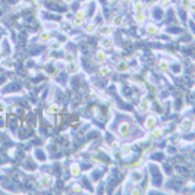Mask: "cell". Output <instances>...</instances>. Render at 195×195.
Returning a JSON list of instances; mask_svg holds the SVG:
<instances>
[{"label":"cell","instance_id":"1","mask_svg":"<svg viewBox=\"0 0 195 195\" xmlns=\"http://www.w3.org/2000/svg\"><path fill=\"white\" fill-rule=\"evenodd\" d=\"M53 185V178L50 175H43L38 181H37V186L38 189H47Z\"/></svg>","mask_w":195,"mask_h":195},{"label":"cell","instance_id":"2","mask_svg":"<svg viewBox=\"0 0 195 195\" xmlns=\"http://www.w3.org/2000/svg\"><path fill=\"white\" fill-rule=\"evenodd\" d=\"M129 134H131V123H129V122H123L119 126V135L120 137H128Z\"/></svg>","mask_w":195,"mask_h":195},{"label":"cell","instance_id":"3","mask_svg":"<svg viewBox=\"0 0 195 195\" xmlns=\"http://www.w3.org/2000/svg\"><path fill=\"white\" fill-rule=\"evenodd\" d=\"M100 46L103 47V49H112L113 47V40L107 35V37H104L103 40H100Z\"/></svg>","mask_w":195,"mask_h":195},{"label":"cell","instance_id":"4","mask_svg":"<svg viewBox=\"0 0 195 195\" xmlns=\"http://www.w3.org/2000/svg\"><path fill=\"white\" fill-rule=\"evenodd\" d=\"M116 71H117V72H120V73L128 72V71H129V65H128L125 60H120V62H117V63H116Z\"/></svg>","mask_w":195,"mask_h":195},{"label":"cell","instance_id":"5","mask_svg":"<svg viewBox=\"0 0 195 195\" xmlns=\"http://www.w3.org/2000/svg\"><path fill=\"white\" fill-rule=\"evenodd\" d=\"M156 122H157V117H156L154 115H150V116L145 119V128H147V129L154 128V126H156Z\"/></svg>","mask_w":195,"mask_h":195},{"label":"cell","instance_id":"6","mask_svg":"<svg viewBox=\"0 0 195 195\" xmlns=\"http://www.w3.org/2000/svg\"><path fill=\"white\" fill-rule=\"evenodd\" d=\"M150 109V101H148V98H141V101H139V104H138V110L139 112H147Z\"/></svg>","mask_w":195,"mask_h":195},{"label":"cell","instance_id":"7","mask_svg":"<svg viewBox=\"0 0 195 195\" xmlns=\"http://www.w3.org/2000/svg\"><path fill=\"white\" fill-rule=\"evenodd\" d=\"M142 172L141 170H134L132 173H131V181L132 182H135V183H138V182H141L142 181Z\"/></svg>","mask_w":195,"mask_h":195},{"label":"cell","instance_id":"8","mask_svg":"<svg viewBox=\"0 0 195 195\" xmlns=\"http://www.w3.org/2000/svg\"><path fill=\"white\" fill-rule=\"evenodd\" d=\"M147 19V15H145V12L142 10V12H137L135 13V22L138 24V25H141V24H144V21Z\"/></svg>","mask_w":195,"mask_h":195},{"label":"cell","instance_id":"9","mask_svg":"<svg viewBox=\"0 0 195 195\" xmlns=\"http://www.w3.org/2000/svg\"><path fill=\"white\" fill-rule=\"evenodd\" d=\"M95 60H97L98 63H104V62L107 60V54H106V51H101V50L95 51Z\"/></svg>","mask_w":195,"mask_h":195},{"label":"cell","instance_id":"10","mask_svg":"<svg viewBox=\"0 0 195 195\" xmlns=\"http://www.w3.org/2000/svg\"><path fill=\"white\" fill-rule=\"evenodd\" d=\"M38 38H40L41 43H49L51 40V35H50L49 31H43V32H40V37Z\"/></svg>","mask_w":195,"mask_h":195},{"label":"cell","instance_id":"11","mask_svg":"<svg viewBox=\"0 0 195 195\" xmlns=\"http://www.w3.org/2000/svg\"><path fill=\"white\" fill-rule=\"evenodd\" d=\"M78 71H79V65H78L76 62H72V63H69V65H68V72H69L71 75L76 73Z\"/></svg>","mask_w":195,"mask_h":195},{"label":"cell","instance_id":"12","mask_svg":"<svg viewBox=\"0 0 195 195\" xmlns=\"http://www.w3.org/2000/svg\"><path fill=\"white\" fill-rule=\"evenodd\" d=\"M112 31H113V27H110V25H103V27L100 28V34H101V35H104V37L110 35V34H112Z\"/></svg>","mask_w":195,"mask_h":195},{"label":"cell","instance_id":"13","mask_svg":"<svg viewBox=\"0 0 195 195\" xmlns=\"http://www.w3.org/2000/svg\"><path fill=\"white\" fill-rule=\"evenodd\" d=\"M181 129H182L183 132L191 131V129H192V120H189V119L183 120V122H182V125H181Z\"/></svg>","mask_w":195,"mask_h":195},{"label":"cell","instance_id":"14","mask_svg":"<svg viewBox=\"0 0 195 195\" xmlns=\"http://www.w3.org/2000/svg\"><path fill=\"white\" fill-rule=\"evenodd\" d=\"M132 9H134V12H135V13H137V12H142V10H145V5L138 0V2H134Z\"/></svg>","mask_w":195,"mask_h":195},{"label":"cell","instance_id":"15","mask_svg":"<svg viewBox=\"0 0 195 195\" xmlns=\"http://www.w3.org/2000/svg\"><path fill=\"white\" fill-rule=\"evenodd\" d=\"M147 32H148L150 35H156V34H159L157 25H154V24H148V25H147Z\"/></svg>","mask_w":195,"mask_h":195},{"label":"cell","instance_id":"16","mask_svg":"<svg viewBox=\"0 0 195 195\" xmlns=\"http://www.w3.org/2000/svg\"><path fill=\"white\" fill-rule=\"evenodd\" d=\"M161 134H163V129L161 128H159V126L151 128V137H153V138H159Z\"/></svg>","mask_w":195,"mask_h":195},{"label":"cell","instance_id":"17","mask_svg":"<svg viewBox=\"0 0 195 195\" xmlns=\"http://www.w3.org/2000/svg\"><path fill=\"white\" fill-rule=\"evenodd\" d=\"M169 68H170V65H169V62H166V60H161V62L159 63V71H160V72H167Z\"/></svg>","mask_w":195,"mask_h":195},{"label":"cell","instance_id":"18","mask_svg":"<svg viewBox=\"0 0 195 195\" xmlns=\"http://www.w3.org/2000/svg\"><path fill=\"white\" fill-rule=\"evenodd\" d=\"M110 72H112V68L110 66H100V69H98V73L103 75V76L110 75Z\"/></svg>","mask_w":195,"mask_h":195},{"label":"cell","instance_id":"19","mask_svg":"<svg viewBox=\"0 0 195 195\" xmlns=\"http://www.w3.org/2000/svg\"><path fill=\"white\" fill-rule=\"evenodd\" d=\"M122 25V16L120 15H116L112 18V27H120Z\"/></svg>","mask_w":195,"mask_h":195},{"label":"cell","instance_id":"20","mask_svg":"<svg viewBox=\"0 0 195 195\" xmlns=\"http://www.w3.org/2000/svg\"><path fill=\"white\" fill-rule=\"evenodd\" d=\"M81 173V169H79V166L78 164H72L71 166V175L73 176V178H76L78 175Z\"/></svg>","mask_w":195,"mask_h":195},{"label":"cell","instance_id":"21","mask_svg":"<svg viewBox=\"0 0 195 195\" xmlns=\"http://www.w3.org/2000/svg\"><path fill=\"white\" fill-rule=\"evenodd\" d=\"M97 31V27H95V24H88V25H87V28H85V32L87 34H94Z\"/></svg>","mask_w":195,"mask_h":195},{"label":"cell","instance_id":"22","mask_svg":"<svg viewBox=\"0 0 195 195\" xmlns=\"http://www.w3.org/2000/svg\"><path fill=\"white\" fill-rule=\"evenodd\" d=\"M122 153H123L125 156H129V154L132 153V147H131V145H128V144L122 145Z\"/></svg>","mask_w":195,"mask_h":195},{"label":"cell","instance_id":"23","mask_svg":"<svg viewBox=\"0 0 195 195\" xmlns=\"http://www.w3.org/2000/svg\"><path fill=\"white\" fill-rule=\"evenodd\" d=\"M50 49H51V50H59V49H62V43L57 41V40L51 41V43H50Z\"/></svg>","mask_w":195,"mask_h":195},{"label":"cell","instance_id":"24","mask_svg":"<svg viewBox=\"0 0 195 195\" xmlns=\"http://www.w3.org/2000/svg\"><path fill=\"white\" fill-rule=\"evenodd\" d=\"M49 113H51V115H54V113H57L59 112V106L57 104H54V103H51L50 106H49V110H47Z\"/></svg>","mask_w":195,"mask_h":195},{"label":"cell","instance_id":"25","mask_svg":"<svg viewBox=\"0 0 195 195\" xmlns=\"http://www.w3.org/2000/svg\"><path fill=\"white\" fill-rule=\"evenodd\" d=\"M65 60H66V63L75 62V54H73V53H66V56H65Z\"/></svg>","mask_w":195,"mask_h":195},{"label":"cell","instance_id":"26","mask_svg":"<svg viewBox=\"0 0 195 195\" xmlns=\"http://www.w3.org/2000/svg\"><path fill=\"white\" fill-rule=\"evenodd\" d=\"M75 18H78V19H82L84 21V18H85V10L84 9H79L78 12H76V16Z\"/></svg>","mask_w":195,"mask_h":195},{"label":"cell","instance_id":"27","mask_svg":"<svg viewBox=\"0 0 195 195\" xmlns=\"http://www.w3.org/2000/svg\"><path fill=\"white\" fill-rule=\"evenodd\" d=\"M3 66L8 68V69H13V62L12 60H5L3 62Z\"/></svg>","mask_w":195,"mask_h":195},{"label":"cell","instance_id":"28","mask_svg":"<svg viewBox=\"0 0 195 195\" xmlns=\"http://www.w3.org/2000/svg\"><path fill=\"white\" fill-rule=\"evenodd\" d=\"M72 25L76 28V27H81L82 25V19H78V18H75L73 19V22H72Z\"/></svg>","mask_w":195,"mask_h":195},{"label":"cell","instance_id":"29","mask_svg":"<svg viewBox=\"0 0 195 195\" xmlns=\"http://www.w3.org/2000/svg\"><path fill=\"white\" fill-rule=\"evenodd\" d=\"M188 9H189V12H191V13H195V3H194V2H191V5L188 6Z\"/></svg>","mask_w":195,"mask_h":195},{"label":"cell","instance_id":"30","mask_svg":"<svg viewBox=\"0 0 195 195\" xmlns=\"http://www.w3.org/2000/svg\"><path fill=\"white\" fill-rule=\"evenodd\" d=\"M170 5V0H161V6H164V8H167Z\"/></svg>","mask_w":195,"mask_h":195},{"label":"cell","instance_id":"31","mask_svg":"<svg viewBox=\"0 0 195 195\" xmlns=\"http://www.w3.org/2000/svg\"><path fill=\"white\" fill-rule=\"evenodd\" d=\"M72 191H73V192H81V186H78V185H75V186L72 188Z\"/></svg>","mask_w":195,"mask_h":195},{"label":"cell","instance_id":"32","mask_svg":"<svg viewBox=\"0 0 195 195\" xmlns=\"http://www.w3.org/2000/svg\"><path fill=\"white\" fill-rule=\"evenodd\" d=\"M131 194H134V195H137V194H142V192H141V191H139L138 188H135V189H132V192H131Z\"/></svg>","mask_w":195,"mask_h":195},{"label":"cell","instance_id":"33","mask_svg":"<svg viewBox=\"0 0 195 195\" xmlns=\"http://www.w3.org/2000/svg\"><path fill=\"white\" fill-rule=\"evenodd\" d=\"M189 5H191V0H185V2H183V6L185 8H188Z\"/></svg>","mask_w":195,"mask_h":195},{"label":"cell","instance_id":"34","mask_svg":"<svg viewBox=\"0 0 195 195\" xmlns=\"http://www.w3.org/2000/svg\"><path fill=\"white\" fill-rule=\"evenodd\" d=\"M3 109H5V104H3V103H0V110H3Z\"/></svg>","mask_w":195,"mask_h":195},{"label":"cell","instance_id":"35","mask_svg":"<svg viewBox=\"0 0 195 195\" xmlns=\"http://www.w3.org/2000/svg\"><path fill=\"white\" fill-rule=\"evenodd\" d=\"M192 129H194V131H195V122H192Z\"/></svg>","mask_w":195,"mask_h":195},{"label":"cell","instance_id":"36","mask_svg":"<svg viewBox=\"0 0 195 195\" xmlns=\"http://www.w3.org/2000/svg\"><path fill=\"white\" fill-rule=\"evenodd\" d=\"M0 98H2V91H0Z\"/></svg>","mask_w":195,"mask_h":195}]
</instances>
